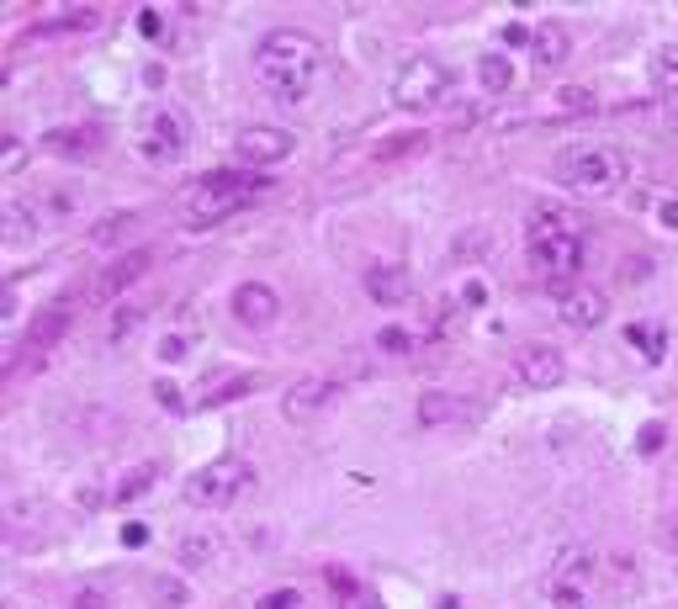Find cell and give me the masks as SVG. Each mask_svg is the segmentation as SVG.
Masks as SVG:
<instances>
[{
	"instance_id": "b9f144b4",
	"label": "cell",
	"mask_w": 678,
	"mask_h": 609,
	"mask_svg": "<svg viewBox=\"0 0 678 609\" xmlns=\"http://www.w3.org/2000/svg\"><path fill=\"white\" fill-rule=\"evenodd\" d=\"M74 609H101V588H85V593L74 599Z\"/></svg>"
},
{
	"instance_id": "7a4b0ae2",
	"label": "cell",
	"mask_w": 678,
	"mask_h": 609,
	"mask_svg": "<svg viewBox=\"0 0 678 609\" xmlns=\"http://www.w3.org/2000/svg\"><path fill=\"white\" fill-rule=\"evenodd\" d=\"M525 249H531V266L552 281V287H573L583 276V260H588V239L573 213L562 207H535L531 213V228H525Z\"/></svg>"
},
{
	"instance_id": "52a82bcc",
	"label": "cell",
	"mask_w": 678,
	"mask_h": 609,
	"mask_svg": "<svg viewBox=\"0 0 678 609\" xmlns=\"http://www.w3.org/2000/svg\"><path fill=\"white\" fill-rule=\"evenodd\" d=\"M456 91V74L445 70L440 59H409L403 70L392 74V101L403 112H435L440 101H451Z\"/></svg>"
},
{
	"instance_id": "f35d334b",
	"label": "cell",
	"mask_w": 678,
	"mask_h": 609,
	"mask_svg": "<svg viewBox=\"0 0 678 609\" xmlns=\"http://www.w3.org/2000/svg\"><path fill=\"white\" fill-rule=\"evenodd\" d=\"M409 334H403V329H382V350H409Z\"/></svg>"
},
{
	"instance_id": "277c9868",
	"label": "cell",
	"mask_w": 678,
	"mask_h": 609,
	"mask_svg": "<svg viewBox=\"0 0 678 609\" xmlns=\"http://www.w3.org/2000/svg\"><path fill=\"white\" fill-rule=\"evenodd\" d=\"M552 175L573 196H609L626 186L630 159H626V148H615V144H578V148H562Z\"/></svg>"
},
{
	"instance_id": "6da1fadb",
	"label": "cell",
	"mask_w": 678,
	"mask_h": 609,
	"mask_svg": "<svg viewBox=\"0 0 678 609\" xmlns=\"http://www.w3.org/2000/svg\"><path fill=\"white\" fill-rule=\"evenodd\" d=\"M323 74V49H318L308 32H266L260 49H255V80L266 85V96L276 101H302Z\"/></svg>"
},
{
	"instance_id": "e0dca14e",
	"label": "cell",
	"mask_w": 678,
	"mask_h": 609,
	"mask_svg": "<svg viewBox=\"0 0 678 609\" xmlns=\"http://www.w3.org/2000/svg\"><path fill=\"white\" fill-rule=\"evenodd\" d=\"M461 414H466V398H456V392H424V398H419V430L456 424Z\"/></svg>"
},
{
	"instance_id": "e575fe53",
	"label": "cell",
	"mask_w": 678,
	"mask_h": 609,
	"mask_svg": "<svg viewBox=\"0 0 678 609\" xmlns=\"http://www.w3.org/2000/svg\"><path fill=\"white\" fill-rule=\"evenodd\" d=\"M154 398L165 403L170 414H181V388H175V382H165V376H160V382H154Z\"/></svg>"
},
{
	"instance_id": "5b68a950",
	"label": "cell",
	"mask_w": 678,
	"mask_h": 609,
	"mask_svg": "<svg viewBox=\"0 0 678 609\" xmlns=\"http://www.w3.org/2000/svg\"><path fill=\"white\" fill-rule=\"evenodd\" d=\"M249 483H255V466L244 462V456H218V462L196 466L192 477H186V504L192 509H223L239 493H249Z\"/></svg>"
},
{
	"instance_id": "3957f363",
	"label": "cell",
	"mask_w": 678,
	"mask_h": 609,
	"mask_svg": "<svg viewBox=\"0 0 678 609\" xmlns=\"http://www.w3.org/2000/svg\"><path fill=\"white\" fill-rule=\"evenodd\" d=\"M266 180L249 171H213L202 175V180H192L186 192H181V218H186V228H213V223L234 218L249 196L260 192Z\"/></svg>"
},
{
	"instance_id": "484cf974",
	"label": "cell",
	"mask_w": 678,
	"mask_h": 609,
	"mask_svg": "<svg viewBox=\"0 0 678 609\" xmlns=\"http://www.w3.org/2000/svg\"><path fill=\"white\" fill-rule=\"evenodd\" d=\"M218 557V536H186L181 540V561L186 567H202V561Z\"/></svg>"
},
{
	"instance_id": "d590c367",
	"label": "cell",
	"mask_w": 678,
	"mask_h": 609,
	"mask_svg": "<svg viewBox=\"0 0 678 609\" xmlns=\"http://www.w3.org/2000/svg\"><path fill=\"white\" fill-rule=\"evenodd\" d=\"M133 323H138V308H122V313L112 318V340H127V334H133Z\"/></svg>"
},
{
	"instance_id": "83f0119b",
	"label": "cell",
	"mask_w": 678,
	"mask_h": 609,
	"mask_svg": "<svg viewBox=\"0 0 678 609\" xmlns=\"http://www.w3.org/2000/svg\"><path fill=\"white\" fill-rule=\"evenodd\" d=\"M127 228H133V213H112L91 228V244H117V234H127Z\"/></svg>"
},
{
	"instance_id": "74e56055",
	"label": "cell",
	"mask_w": 678,
	"mask_h": 609,
	"mask_svg": "<svg viewBox=\"0 0 678 609\" xmlns=\"http://www.w3.org/2000/svg\"><path fill=\"white\" fill-rule=\"evenodd\" d=\"M154 599H160V605H181V599H186V588L181 584H154Z\"/></svg>"
},
{
	"instance_id": "7c38bea8",
	"label": "cell",
	"mask_w": 678,
	"mask_h": 609,
	"mask_svg": "<svg viewBox=\"0 0 678 609\" xmlns=\"http://www.w3.org/2000/svg\"><path fill=\"white\" fill-rule=\"evenodd\" d=\"M339 392V382L335 376H297L287 392H281V414L287 419H314L329 398Z\"/></svg>"
},
{
	"instance_id": "1f68e13d",
	"label": "cell",
	"mask_w": 678,
	"mask_h": 609,
	"mask_svg": "<svg viewBox=\"0 0 678 609\" xmlns=\"http://www.w3.org/2000/svg\"><path fill=\"white\" fill-rule=\"evenodd\" d=\"M249 388H255V382H249V376H234V382H228V388L207 392V398H202V409H218V403H228V398H239V392H249Z\"/></svg>"
},
{
	"instance_id": "7bdbcfd3",
	"label": "cell",
	"mask_w": 678,
	"mask_h": 609,
	"mask_svg": "<svg viewBox=\"0 0 678 609\" xmlns=\"http://www.w3.org/2000/svg\"><path fill=\"white\" fill-rule=\"evenodd\" d=\"M345 609H382V605H377V593H366V588H361V593H356Z\"/></svg>"
},
{
	"instance_id": "2e32d148",
	"label": "cell",
	"mask_w": 678,
	"mask_h": 609,
	"mask_svg": "<svg viewBox=\"0 0 678 609\" xmlns=\"http://www.w3.org/2000/svg\"><path fill=\"white\" fill-rule=\"evenodd\" d=\"M70 334V302H59V308H49V313H38V323H32V334H27V355H49L53 340H64Z\"/></svg>"
},
{
	"instance_id": "f1b7e54d",
	"label": "cell",
	"mask_w": 678,
	"mask_h": 609,
	"mask_svg": "<svg viewBox=\"0 0 678 609\" xmlns=\"http://www.w3.org/2000/svg\"><path fill=\"white\" fill-rule=\"evenodd\" d=\"M27 165V144L17 133H6V144H0V175H17Z\"/></svg>"
},
{
	"instance_id": "836d02e7",
	"label": "cell",
	"mask_w": 678,
	"mask_h": 609,
	"mask_svg": "<svg viewBox=\"0 0 678 609\" xmlns=\"http://www.w3.org/2000/svg\"><path fill=\"white\" fill-rule=\"evenodd\" d=\"M260 609H302V593L297 588H276V593L260 599Z\"/></svg>"
},
{
	"instance_id": "5bb4252c",
	"label": "cell",
	"mask_w": 678,
	"mask_h": 609,
	"mask_svg": "<svg viewBox=\"0 0 678 609\" xmlns=\"http://www.w3.org/2000/svg\"><path fill=\"white\" fill-rule=\"evenodd\" d=\"M148 266H154V255H148V249H127L122 260H112V266L101 270V281H96V287H91V302H101V297H117V292H127V287H133V281H138V276H144Z\"/></svg>"
},
{
	"instance_id": "ac0fdd59",
	"label": "cell",
	"mask_w": 678,
	"mask_h": 609,
	"mask_svg": "<svg viewBox=\"0 0 678 609\" xmlns=\"http://www.w3.org/2000/svg\"><path fill=\"white\" fill-rule=\"evenodd\" d=\"M531 59L541 70H557L562 59H567V32H562L557 22H541L531 32Z\"/></svg>"
},
{
	"instance_id": "ab89813d",
	"label": "cell",
	"mask_w": 678,
	"mask_h": 609,
	"mask_svg": "<svg viewBox=\"0 0 678 609\" xmlns=\"http://www.w3.org/2000/svg\"><path fill=\"white\" fill-rule=\"evenodd\" d=\"M531 32H535V27H525V22H508V27H504V43H531Z\"/></svg>"
},
{
	"instance_id": "4dcf8cb0",
	"label": "cell",
	"mask_w": 678,
	"mask_h": 609,
	"mask_svg": "<svg viewBox=\"0 0 678 609\" xmlns=\"http://www.w3.org/2000/svg\"><path fill=\"white\" fill-rule=\"evenodd\" d=\"M329 593H339V599H345V605H350V599H356V593H361V584H356V578H350V572H345V567H329Z\"/></svg>"
},
{
	"instance_id": "cb8c5ba5",
	"label": "cell",
	"mask_w": 678,
	"mask_h": 609,
	"mask_svg": "<svg viewBox=\"0 0 678 609\" xmlns=\"http://www.w3.org/2000/svg\"><path fill=\"white\" fill-rule=\"evenodd\" d=\"M38 27H43V32H70V27L85 32V27H96V11H91V6H74V11H59V17H49V22H38Z\"/></svg>"
},
{
	"instance_id": "44dd1931",
	"label": "cell",
	"mask_w": 678,
	"mask_h": 609,
	"mask_svg": "<svg viewBox=\"0 0 678 609\" xmlns=\"http://www.w3.org/2000/svg\"><path fill=\"white\" fill-rule=\"evenodd\" d=\"M38 228H43V213H38V207H22L17 196H6V239L22 244L27 234H38Z\"/></svg>"
},
{
	"instance_id": "9c48e42d",
	"label": "cell",
	"mask_w": 678,
	"mask_h": 609,
	"mask_svg": "<svg viewBox=\"0 0 678 609\" xmlns=\"http://www.w3.org/2000/svg\"><path fill=\"white\" fill-rule=\"evenodd\" d=\"M239 159L249 165V171H270V165H281V159H291V133L287 127H266V122H249L239 133Z\"/></svg>"
},
{
	"instance_id": "d6986e66",
	"label": "cell",
	"mask_w": 678,
	"mask_h": 609,
	"mask_svg": "<svg viewBox=\"0 0 678 609\" xmlns=\"http://www.w3.org/2000/svg\"><path fill=\"white\" fill-rule=\"evenodd\" d=\"M154 483H160V462H138L117 477V493H112V498H117V504H138Z\"/></svg>"
},
{
	"instance_id": "ba28073f",
	"label": "cell",
	"mask_w": 678,
	"mask_h": 609,
	"mask_svg": "<svg viewBox=\"0 0 678 609\" xmlns=\"http://www.w3.org/2000/svg\"><path fill=\"white\" fill-rule=\"evenodd\" d=\"M186 148H192V127H186V117L175 106L144 112V122H138V154L148 165H175V159H186Z\"/></svg>"
},
{
	"instance_id": "f546056e",
	"label": "cell",
	"mask_w": 678,
	"mask_h": 609,
	"mask_svg": "<svg viewBox=\"0 0 678 609\" xmlns=\"http://www.w3.org/2000/svg\"><path fill=\"white\" fill-rule=\"evenodd\" d=\"M626 340L641 344V350H647V361H662V329H641V323H630Z\"/></svg>"
},
{
	"instance_id": "f6af8a7d",
	"label": "cell",
	"mask_w": 678,
	"mask_h": 609,
	"mask_svg": "<svg viewBox=\"0 0 678 609\" xmlns=\"http://www.w3.org/2000/svg\"><path fill=\"white\" fill-rule=\"evenodd\" d=\"M657 218L668 223V228H678V202H662V213H657Z\"/></svg>"
},
{
	"instance_id": "8d00e7d4",
	"label": "cell",
	"mask_w": 678,
	"mask_h": 609,
	"mask_svg": "<svg viewBox=\"0 0 678 609\" xmlns=\"http://www.w3.org/2000/svg\"><path fill=\"white\" fill-rule=\"evenodd\" d=\"M122 546H133V551L148 546V525H138V519H133V525H122Z\"/></svg>"
},
{
	"instance_id": "30bf717a",
	"label": "cell",
	"mask_w": 678,
	"mask_h": 609,
	"mask_svg": "<svg viewBox=\"0 0 678 609\" xmlns=\"http://www.w3.org/2000/svg\"><path fill=\"white\" fill-rule=\"evenodd\" d=\"M514 382H520V388H531V392L557 388L562 382V350L557 344H546V340L520 344V350H514Z\"/></svg>"
},
{
	"instance_id": "8992f818",
	"label": "cell",
	"mask_w": 678,
	"mask_h": 609,
	"mask_svg": "<svg viewBox=\"0 0 678 609\" xmlns=\"http://www.w3.org/2000/svg\"><path fill=\"white\" fill-rule=\"evenodd\" d=\"M594 578H599V557L588 546H562L557 561H552V578H546V599L552 609H588L594 599Z\"/></svg>"
},
{
	"instance_id": "4316f807",
	"label": "cell",
	"mask_w": 678,
	"mask_h": 609,
	"mask_svg": "<svg viewBox=\"0 0 678 609\" xmlns=\"http://www.w3.org/2000/svg\"><path fill=\"white\" fill-rule=\"evenodd\" d=\"M138 32H144L148 43H165V38H170L165 11H160V6H138Z\"/></svg>"
},
{
	"instance_id": "7402d4cb",
	"label": "cell",
	"mask_w": 678,
	"mask_h": 609,
	"mask_svg": "<svg viewBox=\"0 0 678 609\" xmlns=\"http://www.w3.org/2000/svg\"><path fill=\"white\" fill-rule=\"evenodd\" d=\"M477 80H483V91H508V85H514L508 53H483V59H477Z\"/></svg>"
},
{
	"instance_id": "d4e9b609",
	"label": "cell",
	"mask_w": 678,
	"mask_h": 609,
	"mask_svg": "<svg viewBox=\"0 0 678 609\" xmlns=\"http://www.w3.org/2000/svg\"><path fill=\"white\" fill-rule=\"evenodd\" d=\"M43 148H70V154H85V148H96V133L91 127H70V133H49Z\"/></svg>"
},
{
	"instance_id": "603a6c76",
	"label": "cell",
	"mask_w": 678,
	"mask_h": 609,
	"mask_svg": "<svg viewBox=\"0 0 678 609\" xmlns=\"http://www.w3.org/2000/svg\"><path fill=\"white\" fill-rule=\"evenodd\" d=\"M192 344H196V329L186 323V329H170L165 340H160V350H154V355H160L165 365H175V361H186V355H192Z\"/></svg>"
},
{
	"instance_id": "8fae6325",
	"label": "cell",
	"mask_w": 678,
	"mask_h": 609,
	"mask_svg": "<svg viewBox=\"0 0 678 609\" xmlns=\"http://www.w3.org/2000/svg\"><path fill=\"white\" fill-rule=\"evenodd\" d=\"M609 313V297L599 287H588V281H573L567 292H557V318L567 329H594V323H605Z\"/></svg>"
},
{
	"instance_id": "d6a6232c",
	"label": "cell",
	"mask_w": 678,
	"mask_h": 609,
	"mask_svg": "<svg viewBox=\"0 0 678 609\" xmlns=\"http://www.w3.org/2000/svg\"><path fill=\"white\" fill-rule=\"evenodd\" d=\"M74 213V186H53L49 196V218H70Z\"/></svg>"
},
{
	"instance_id": "ffe728a7",
	"label": "cell",
	"mask_w": 678,
	"mask_h": 609,
	"mask_svg": "<svg viewBox=\"0 0 678 609\" xmlns=\"http://www.w3.org/2000/svg\"><path fill=\"white\" fill-rule=\"evenodd\" d=\"M647 80H653L657 96H674L678 91V43H662L653 53V64H647Z\"/></svg>"
},
{
	"instance_id": "ee69618b",
	"label": "cell",
	"mask_w": 678,
	"mask_h": 609,
	"mask_svg": "<svg viewBox=\"0 0 678 609\" xmlns=\"http://www.w3.org/2000/svg\"><path fill=\"white\" fill-rule=\"evenodd\" d=\"M144 85H165V64H144Z\"/></svg>"
},
{
	"instance_id": "9a60e30c",
	"label": "cell",
	"mask_w": 678,
	"mask_h": 609,
	"mask_svg": "<svg viewBox=\"0 0 678 609\" xmlns=\"http://www.w3.org/2000/svg\"><path fill=\"white\" fill-rule=\"evenodd\" d=\"M366 297H371V302H382V308L409 302V297H413L409 270H403V266H371V270H366Z\"/></svg>"
},
{
	"instance_id": "4fadbf2b",
	"label": "cell",
	"mask_w": 678,
	"mask_h": 609,
	"mask_svg": "<svg viewBox=\"0 0 678 609\" xmlns=\"http://www.w3.org/2000/svg\"><path fill=\"white\" fill-rule=\"evenodd\" d=\"M234 318L249 323V329H270L276 318H281V297L260 287V281H244L239 292H234Z\"/></svg>"
},
{
	"instance_id": "60d3db41",
	"label": "cell",
	"mask_w": 678,
	"mask_h": 609,
	"mask_svg": "<svg viewBox=\"0 0 678 609\" xmlns=\"http://www.w3.org/2000/svg\"><path fill=\"white\" fill-rule=\"evenodd\" d=\"M657 445H662V424H647V430H641V451L653 456Z\"/></svg>"
}]
</instances>
